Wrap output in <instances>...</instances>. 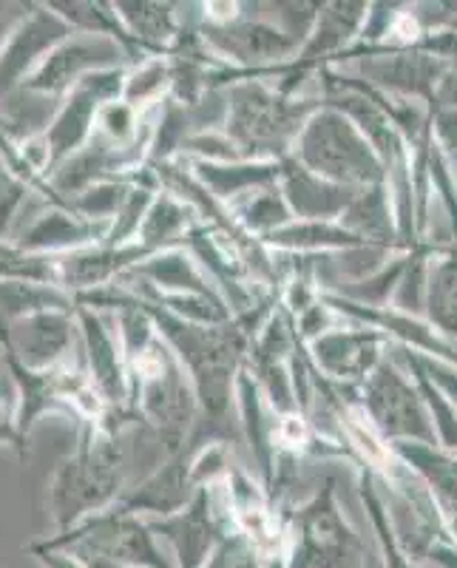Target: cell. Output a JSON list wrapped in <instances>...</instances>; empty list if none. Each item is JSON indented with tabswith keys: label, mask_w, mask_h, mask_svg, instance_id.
Wrapping results in <instances>:
<instances>
[{
	"label": "cell",
	"mask_w": 457,
	"mask_h": 568,
	"mask_svg": "<svg viewBox=\"0 0 457 568\" xmlns=\"http://www.w3.org/2000/svg\"><path fill=\"white\" fill-rule=\"evenodd\" d=\"M120 495V453L114 435L100 424L80 426L78 449L58 464L49 484V515L58 531H69L100 515Z\"/></svg>",
	"instance_id": "6da1fadb"
},
{
	"label": "cell",
	"mask_w": 457,
	"mask_h": 568,
	"mask_svg": "<svg viewBox=\"0 0 457 568\" xmlns=\"http://www.w3.org/2000/svg\"><path fill=\"white\" fill-rule=\"evenodd\" d=\"M43 542L83 560H105L131 568H174L156 546L154 529L120 506L100 511L69 531H54Z\"/></svg>",
	"instance_id": "7a4b0ae2"
},
{
	"label": "cell",
	"mask_w": 457,
	"mask_h": 568,
	"mask_svg": "<svg viewBox=\"0 0 457 568\" xmlns=\"http://www.w3.org/2000/svg\"><path fill=\"white\" fill-rule=\"evenodd\" d=\"M125 74L123 69L94 71L89 78L80 80L60 103L52 125L45 131V149H49V165H45L43 180L69 162L71 156L83 151L98 129V114L105 103L123 100Z\"/></svg>",
	"instance_id": "3957f363"
},
{
	"label": "cell",
	"mask_w": 457,
	"mask_h": 568,
	"mask_svg": "<svg viewBox=\"0 0 457 568\" xmlns=\"http://www.w3.org/2000/svg\"><path fill=\"white\" fill-rule=\"evenodd\" d=\"M9 358L29 369H58L83 362L78 311H49L18 322H0Z\"/></svg>",
	"instance_id": "277c9868"
},
{
	"label": "cell",
	"mask_w": 457,
	"mask_h": 568,
	"mask_svg": "<svg viewBox=\"0 0 457 568\" xmlns=\"http://www.w3.org/2000/svg\"><path fill=\"white\" fill-rule=\"evenodd\" d=\"M120 58H123V45L116 43L114 38L78 32L71 34L69 40H63L43 60V65L23 83V89L38 91V94H45V98L63 100L80 80L94 74V71L120 69L116 65Z\"/></svg>",
	"instance_id": "5b68a950"
},
{
	"label": "cell",
	"mask_w": 457,
	"mask_h": 568,
	"mask_svg": "<svg viewBox=\"0 0 457 568\" xmlns=\"http://www.w3.org/2000/svg\"><path fill=\"white\" fill-rule=\"evenodd\" d=\"M71 34L78 32L49 3H34L32 14L23 20V27L12 34L7 49L0 52V98L27 83L43 65V60Z\"/></svg>",
	"instance_id": "8992f818"
},
{
	"label": "cell",
	"mask_w": 457,
	"mask_h": 568,
	"mask_svg": "<svg viewBox=\"0 0 457 568\" xmlns=\"http://www.w3.org/2000/svg\"><path fill=\"white\" fill-rule=\"evenodd\" d=\"M111 231V222H91L71 213L69 207L43 205V211L20 227L12 236L20 251L34 256H65L91 245H103Z\"/></svg>",
	"instance_id": "52a82bcc"
},
{
	"label": "cell",
	"mask_w": 457,
	"mask_h": 568,
	"mask_svg": "<svg viewBox=\"0 0 457 568\" xmlns=\"http://www.w3.org/2000/svg\"><path fill=\"white\" fill-rule=\"evenodd\" d=\"M78 324L80 336H83V358L85 373H89L91 384L98 389L100 398L105 400V407L114 413L125 398V384H129V364H125L123 342L120 333L109 329V324L98 316V311L91 307H78Z\"/></svg>",
	"instance_id": "ba28073f"
},
{
	"label": "cell",
	"mask_w": 457,
	"mask_h": 568,
	"mask_svg": "<svg viewBox=\"0 0 457 568\" xmlns=\"http://www.w3.org/2000/svg\"><path fill=\"white\" fill-rule=\"evenodd\" d=\"M142 251H145L142 245L111 247L103 242V245L65 253V256H58V284L63 291H69L71 296L109 287L111 278L120 276L125 267L140 265Z\"/></svg>",
	"instance_id": "9c48e42d"
},
{
	"label": "cell",
	"mask_w": 457,
	"mask_h": 568,
	"mask_svg": "<svg viewBox=\"0 0 457 568\" xmlns=\"http://www.w3.org/2000/svg\"><path fill=\"white\" fill-rule=\"evenodd\" d=\"M49 311H78V302L54 284L0 282V322L9 324Z\"/></svg>",
	"instance_id": "30bf717a"
},
{
	"label": "cell",
	"mask_w": 457,
	"mask_h": 568,
	"mask_svg": "<svg viewBox=\"0 0 457 568\" xmlns=\"http://www.w3.org/2000/svg\"><path fill=\"white\" fill-rule=\"evenodd\" d=\"M0 282L58 284V256H34L20 251L14 242L0 240Z\"/></svg>",
	"instance_id": "8fae6325"
},
{
	"label": "cell",
	"mask_w": 457,
	"mask_h": 568,
	"mask_svg": "<svg viewBox=\"0 0 457 568\" xmlns=\"http://www.w3.org/2000/svg\"><path fill=\"white\" fill-rule=\"evenodd\" d=\"M116 20H123L131 38L136 40H162L171 34V14L167 9L154 3H114Z\"/></svg>",
	"instance_id": "7c38bea8"
},
{
	"label": "cell",
	"mask_w": 457,
	"mask_h": 568,
	"mask_svg": "<svg viewBox=\"0 0 457 568\" xmlns=\"http://www.w3.org/2000/svg\"><path fill=\"white\" fill-rule=\"evenodd\" d=\"M18 387H14V378L7 369V373L0 375V449H12L23 460L29 453V444L18 429Z\"/></svg>",
	"instance_id": "4fadbf2b"
},
{
	"label": "cell",
	"mask_w": 457,
	"mask_h": 568,
	"mask_svg": "<svg viewBox=\"0 0 457 568\" xmlns=\"http://www.w3.org/2000/svg\"><path fill=\"white\" fill-rule=\"evenodd\" d=\"M32 194V187L23 180H18V176L7 174L0 180V240L12 242L14 220H18V213L23 211V205H27Z\"/></svg>",
	"instance_id": "5bb4252c"
},
{
	"label": "cell",
	"mask_w": 457,
	"mask_h": 568,
	"mask_svg": "<svg viewBox=\"0 0 457 568\" xmlns=\"http://www.w3.org/2000/svg\"><path fill=\"white\" fill-rule=\"evenodd\" d=\"M162 83H165V69H162V63L142 65V69L136 71L134 78H125L123 100L129 105L142 103V100L154 98L156 91L162 89Z\"/></svg>",
	"instance_id": "9a60e30c"
},
{
	"label": "cell",
	"mask_w": 457,
	"mask_h": 568,
	"mask_svg": "<svg viewBox=\"0 0 457 568\" xmlns=\"http://www.w3.org/2000/svg\"><path fill=\"white\" fill-rule=\"evenodd\" d=\"M205 568H256V551L242 540H227L213 551Z\"/></svg>",
	"instance_id": "2e32d148"
},
{
	"label": "cell",
	"mask_w": 457,
	"mask_h": 568,
	"mask_svg": "<svg viewBox=\"0 0 457 568\" xmlns=\"http://www.w3.org/2000/svg\"><path fill=\"white\" fill-rule=\"evenodd\" d=\"M34 3H23V0H0V52L7 49L12 34L23 27V20L32 14Z\"/></svg>",
	"instance_id": "e0dca14e"
},
{
	"label": "cell",
	"mask_w": 457,
	"mask_h": 568,
	"mask_svg": "<svg viewBox=\"0 0 457 568\" xmlns=\"http://www.w3.org/2000/svg\"><path fill=\"white\" fill-rule=\"evenodd\" d=\"M27 551L40 562V568H91L83 557L71 555V551L65 549H52V546H45L43 540L29 542Z\"/></svg>",
	"instance_id": "ac0fdd59"
},
{
	"label": "cell",
	"mask_w": 457,
	"mask_h": 568,
	"mask_svg": "<svg viewBox=\"0 0 457 568\" xmlns=\"http://www.w3.org/2000/svg\"><path fill=\"white\" fill-rule=\"evenodd\" d=\"M91 568H131V566H116V562H105V560H85Z\"/></svg>",
	"instance_id": "d6986e66"
},
{
	"label": "cell",
	"mask_w": 457,
	"mask_h": 568,
	"mask_svg": "<svg viewBox=\"0 0 457 568\" xmlns=\"http://www.w3.org/2000/svg\"><path fill=\"white\" fill-rule=\"evenodd\" d=\"M7 373V347H3V338H0V375Z\"/></svg>",
	"instance_id": "ffe728a7"
}]
</instances>
